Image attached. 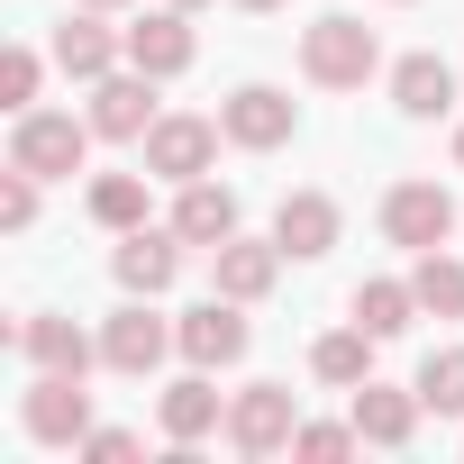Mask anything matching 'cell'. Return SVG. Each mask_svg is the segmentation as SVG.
Wrapping results in <instances>:
<instances>
[{
  "mask_svg": "<svg viewBox=\"0 0 464 464\" xmlns=\"http://www.w3.org/2000/svg\"><path fill=\"white\" fill-rule=\"evenodd\" d=\"M218 128H227V146L274 155V146H292V137H301V101H292L283 82H237V92L218 101Z\"/></svg>",
  "mask_w": 464,
  "mask_h": 464,
  "instance_id": "52a82bcc",
  "label": "cell"
},
{
  "mask_svg": "<svg viewBox=\"0 0 464 464\" xmlns=\"http://www.w3.org/2000/svg\"><path fill=\"white\" fill-rule=\"evenodd\" d=\"M173 10H209V0H173Z\"/></svg>",
  "mask_w": 464,
  "mask_h": 464,
  "instance_id": "1f68e13d",
  "label": "cell"
},
{
  "mask_svg": "<svg viewBox=\"0 0 464 464\" xmlns=\"http://www.w3.org/2000/svg\"><path fill=\"white\" fill-rule=\"evenodd\" d=\"M82 119H92V128H101L110 146H137V137H146V128L164 119V110H155V73H137V64L101 73V82H92V110H82Z\"/></svg>",
  "mask_w": 464,
  "mask_h": 464,
  "instance_id": "4fadbf2b",
  "label": "cell"
},
{
  "mask_svg": "<svg viewBox=\"0 0 464 464\" xmlns=\"http://www.w3.org/2000/svg\"><path fill=\"white\" fill-rule=\"evenodd\" d=\"M146 164L137 173H92V218L110 227V237H128V227H146Z\"/></svg>",
  "mask_w": 464,
  "mask_h": 464,
  "instance_id": "cb8c5ba5",
  "label": "cell"
},
{
  "mask_svg": "<svg viewBox=\"0 0 464 464\" xmlns=\"http://www.w3.org/2000/svg\"><path fill=\"white\" fill-rule=\"evenodd\" d=\"M283 237H246V227H237V237H227V246H209V292H227V301H274V283H283Z\"/></svg>",
  "mask_w": 464,
  "mask_h": 464,
  "instance_id": "8fae6325",
  "label": "cell"
},
{
  "mask_svg": "<svg viewBox=\"0 0 464 464\" xmlns=\"http://www.w3.org/2000/svg\"><path fill=\"white\" fill-rule=\"evenodd\" d=\"M0 227H10V237H28V227H37V173H0Z\"/></svg>",
  "mask_w": 464,
  "mask_h": 464,
  "instance_id": "83f0119b",
  "label": "cell"
},
{
  "mask_svg": "<svg viewBox=\"0 0 464 464\" xmlns=\"http://www.w3.org/2000/svg\"><path fill=\"white\" fill-rule=\"evenodd\" d=\"M218 119H200V110H164L146 137H137V155H146V173L155 182H200L209 164H218Z\"/></svg>",
  "mask_w": 464,
  "mask_h": 464,
  "instance_id": "8992f818",
  "label": "cell"
},
{
  "mask_svg": "<svg viewBox=\"0 0 464 464\" xmlns=\"http://www.w3.org/2000/svg\"><path fill=\"white\" fill-rule=\"evenodd\" d=\"M19 428H28L37 446H82V437H92V392H82V373H37L28 401H19Z\"/></svg>",
  "mask_w": 464,
  "mask_h": 464,
  "instance_id": "30bf717a",
  "label": "cell"
},
{
  "mask_svg": "<svg viewBox=\"0 0 464 464\" xmlns=\"http://www.w3.org/2000/svg\"><path fill=\"white\" fill-rule=\"evenodd\" d=\"M46 64L55 55H37V46H10V55H0V110H37V92H46Z\"/></svg>",
  "mask_w": 464,
  "mask_h": 464,
  "instance_id": "484cf974",
  "label": "cell"
},
{
  "mask_svg": "<svg viewBox=\"0 0 464 464\" xmlns=\"http://www.w3.org/2000/svg\"><path fill=\"white\" fill-rule=\"evenodd\" d=\"M410 382H419V401H428L437 419H464V346H428Z\"/></svg>",
  "mask_w": 464,
  "mask_h": 464,
  "instance_id": "d4e9b609",
  "label": "cell"
},
{
  "mask_svg": "<svg viewBox=\"0 0 464 464\" xmlns=\"http://www.w3.org/2000/svg\"><path fill=\"white\" fill-rule=\"evenodd\" d=\"M355 446H364L355 419H301V437H292V455H310V464H337V455H355Z\"/></svg>",
  "mask_w": 464,
  "mask_h": 464,
  "instance_id": "4316f807",
  "label": "cell"
},
{
  "mask_svg": "<svg viewBox=\"0 0 464 464\" xmlns=\"http://www.w3.org/2000/svg\"><path fill=\"white\" fill-rule=\"evenodd\" d=\"M274 237H283V256L292 265H319L337 237H346V209H337V191H283V209H274Z\"/></svg>",
  "mask_w": 464,
  "mask_h": 464,
  "instance_id": "2e32d148",
  "label": "cell"
},
{
  "mask_svg": "<svg viewBox=\"0 0 464 464\" xmlns=\"http://www.w3.org/2000/svg\"><path fill=\"white\" fill-rule=\"evenodd\" d=\"M455 92H464V64H446V55H428V46L392 55V110H401L410 128L446 119V110H455Z\"/></svg>",
  "mask_w": 464,
  "mask_h": 464,
  "instance_id": "7c38bea8",
  "label": "cell"
},
{
  "mask_svg": "<svg viewBox=\"0 0 464 464\" xmlns=\"http://www.w3.org/2000/svg\"><path fill=\"white\" fill-rule=\"evenodd\" d=\"M110 274H119V292H137V301L173 292V274H182V237H173V218H164V227H128V237L110 246Z\"/></svg>",
  "mask_w": 464,
  "mask_h": 464,
  "instance_id": "e0dca14e",
  "label": "cell"
},
{
  "mask_svg": "<svg viewBox=\"0 0 464 464\" xmlns=\"http://www.w3.org/2000/svg\"><path fill=\"white\" fill-rule=\"evenodd\" d=\"M82 455H92V464H137V455H146V437H137V428H92V437H82Z\"/></svg>",
  "mask_w": 464,
  "mask_h": 464,
  "instance_id": "f1b7e54d",
  "label": "cell"
},
{
  "mask_svg": "<svg viewBox=\"0 0 464 464\" xmlns=\"http://www.w3.org/2000/svg\"><path fill=\"white\" fill-rule=\"evenodd\" d=\"M164 355H182V346H173V319H155V301H137V292H128V301L101 319V364H110V373H128V382H146Z\"/></svg>",
  "mask_w": 464,
  "mask_h": 464,
  "instance_id": "ba28073f",
  "label": "cell"
},
{
  "mask_svg": "<svg viewBox=\"0 0 464 464\" xmlns=\"http://www.w3.org/2000/svg\"><path fill=\"white\" fill-rule=\"evenodd\" d=\"M382 237H392L401 256L446 246V237H455V191H446V182H392V191H382Z\"/></svg>",
  "mask_w": 464,
  "mask_h": 464,
  "instance_id": "9c48e42d",
  "label": "cell"
},
{
  "mask_svg": "<svg viewBox=\"0 0 464 464\" xmlns=\"http://www.w3.org/2000/svg\"><path fill=\"white\" fill-rule=\"evenodd\" d=\"M191 55H200V37H191V10H146L137 28H128V64L137 73H155V82H173V73H191Z\"/></svg>",
  "mask_w": 464,
  "mask_h": 464,
  "instance_id": "d6986e66",
  "label": "cell"
},
{
  "mask_svg": "<svg viewBox=\"0 0 464 464\" xmlns=\"http://www.w3.org/2000/svg\"><path fill=\"white\" fill-rule=\"evenodd\" d=\"M82 10H128V0H82Z\"/></svg>",
  "mask_w": 464,
  "mask_h": 464,
  "instance_id": "4dcf8cb0",
  "label": "cell"
},
{
  "mask_svg": "<svg viewBox=\"0 0 464 464\" xmlns=\"http://www.w3.org/2000/svg\"><path fill=\"white\" fill-rule=\"evenodd\" d=\"M173 237L182 246H227V237H237V191H227L218 173L173 182Z\"/></svg>",
  "mask_w": 464,
  "mask_h": 464,
  "instance_id": "ffe728a7",
  "label": "cell"
},
{
  "mask_svg": "<svg viewBox=\"0 0 464 464\" xmlns=\"http://www.w3.org/2000/svg\"><path fill=\"white\" fill-rule=\"evenodd\" d=\"M10 346H19L37 373H92V364H101V337H82L64 310H28V319L10 328Z\"/></svg>",
  "mask_w": 464,
  "mask_h": 464,
  "instance_id": "ac0fdd59",
  "label": "cell"
},
{
  "mask_svg": "<svg viewBox=\"0 0 464 464\" xmlns=\"http://www.w3.org/2000/svg\"><path fill=\"white\" fill-rule=\"evenodd\" d=\"M455 164H464V128H455Z\"/></svg>",
  "mask_w": 464,
  "mask_h": 464,
  "instance_id": "d6a6232c",
  "label": "cell"
},
{
  "mask_svg": "<svg viewBox=\"0 0 464 464\" xmlns=\"http://www.w3.org/2000/svg\"><path fill=\"white\" fill-rule=\"evenodd\" d=\"M292 437H301V392L292 382H246L237 401H227V446H237L246 464L292 455Z\"/></svg>",
  "mask_w": 464,
  "mask_h": 464,
  "instance_id": "3957f363",
  "label": "cell"
},
{
  "mask_svg": "<svg viewBox=\"0 0 464 464\" xmlns=\"http://www.w3.org/2000/svg\"><path fill=\"white\" fill-rule=\"evenodd\" d=\"M410 292H419V319H464V256L428 246V256L410 265Z\"/></svg>",
  "mask_w": 464,
  "mask_h": 464,
  "instance_id": "603a6c76",
  "label": "cell"
},
{
  "mask_svg": "<svg viewBox=\"0 0 464 464\" xmlns=\"http://www.w3.org/2000/svg\"><path fill=\"white\" fill-rule=\"evenodd\" d=\"M301 73H310L319 92H364V82L382 73V37H373L364 19L328 10V19H310V28H301Z\"/></svg>",
  "mask_w": 464,
  "mask_h": 464,
  "instance_id": "6da1fadb",
  "label": "cell"
},
{
  "mask_svg": "<svg viewBox=\"0 0 464 464\" xmlns=\"http://www.w3.org/2000/svg\"><path fill=\"white\" fill-rule=\"evenodd\" d=\"M46 55H55V73L64 82H101V73H119L128 64V28H110V10H82V0H73V10L55 19V37H46Z\"/></svg>",
  "mask_w": 464,
  "mask_h": 464,
  "instance_id": "5b68a950",
  "label": "cell"
},
{
  "mask_svg": "<svg viewBox=\"0 0 464 464\" xmlns=\"http://www.w3.org/2000/svg\"><path fill=\"white\" fill-rule=\"evenodd\" d=\"M155 428H164V446H200V437H227V401H218V382L191 364L182 382H164L155 392Z\"/></svg>",
  "mask_w": 464,
  "mask_h": 464,
  "instance_id": "9a60e30c",
  "label": "cell"
},
{
  "mask_svg": "<svg viewBox=\"0 0 464 464\" xmlns=\"http://www.w3.org/2000/svg\"><path fill=\"white\" fill-rule=\"evenodd\" d=\"M92 137H101V128L73 119V110H19V119H10V164L37 173V182H64V173H82Z\"/></svg>",
  "mask_w": 464,
  "mask_h": 464,
  "instance_id": "7a4b0ae2",
  "label": "cell"
},
{
  "mask_svg": "<svg viewBox=\"0 0 464 464\" xmlns=\"http://www.w3.org/2000/svg\"><path fill=\"white\" fill-rule=\"evenodd\" d=\"M173 346H182V364H200V373L246 364V346H256V328H246V301H227V292L191 301V310L173 319Z\"/></svg>",
  "mask_w": 464,
  "mask_h": 464,
  "instance_id": "277c9868",
  "label": "cell"
},
{
  "mask_svg": "<svg viewBox=\"0 0 464 464\" xmlns=\"http://www.w3.org/2000/svg\"><path fill=\"white\" fill-rule=\"evenodd\" d=\"M373 346H382V337H373L364 319H346V328H328V337L310 346V373H319L328 392H355V382H373Z\"/></svg>",
  "mask_w": 464,
  "mask_h": 464,
  "instance_id": "44dd1931",
  "label": "cell"
},
{
  "mask_svg": "<svg viewBox=\"0 0 464 464\" xmlns=\"http://www.w3.org/2000/svg\"><path fill=\"white\" fill-rule=\"evenodd\" d=\"M373 337H401L410 319H419V292H410V274H373V283H355V301H346Z\"/></svg>",
  "mask_w": 464,
  "mask_h": 464,
  "instance_id": "7402d4cb",
  "label": "cell"
},
{
  "mask_svg": "<svg viewBox=\"0 0 464 464\" xmlns=\"http://www.w3.org/2000/svg\"><path fill=\"white\" fill-rule=\"evenodd\" d=\"M346 419L364 428V446L401 455V446H419V419H428V401H419V382H410V392H401V382H355V392H346Z\"/></svg>",
  "mask_w": 464,
  "mask_h": 464,
  "instance_id": "5bb4252c",
  "label": "cell"
},
{
  "mask_svg": "<svg viewBox=\"0 0 464 464\" xmlns=\"http://www.w3.org/2000/svg\"><path fill=\"white\" fill-rule=\"evenodd\" d=\"M237 10H292V0H237Z\"/></svg>",
  "mask_w": 464,
  "mask_h": 464,
  "instance_id": "f546056e",
  "label": "cell"
},
{
  "mask_svg": "<svg viewBox=\"0 0 464 464\" xmlns=\"http://www.w3.org/2000/svg\"><path fill=\"white\" fill-rule=\"evenodd\" d=\"M392 10H410V0H392Z\"/></svg>",
  "mask_w": 464,
  "mask_h": 464,
  "instance_id": "836d02e7",
  "label": "cell"
}]
</instances>
